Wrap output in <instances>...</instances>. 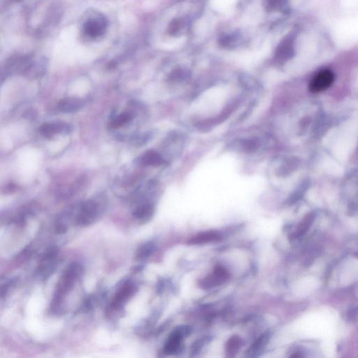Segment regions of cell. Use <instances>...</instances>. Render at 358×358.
<instances>
[{
  "mask_svg": "<svg viewBox=\"0 0 358 358\" xmlns=\"http://www.w3.org/2000/svg\"><path fill=\"white\" fill-rule=\"evenodd\" d=\"M108 28V20L105 17L99 16L90 17L85 20L82 31L88 39H95L105 34Z\"/></svg>",
  "mask_w": 358,
  "mask_h": 358,
  "instance_id": "6da1fadb",
  "label": "cell"
},
{
  "mask_svg": "<svg viewBox=\"0 0 358 358\" xmlns=\"http://www.w3.org/2000/svg\"><path fill=\"white\" fill-rule=\"evenodd\" d=\"M230 278L229 272L222 265H216L212 274H209L199 282V285L203 290H209L213 287L223 284Z\"/></svg>",
  "mask_w": 358,
  "mask_h": 358,
  "instance_id": "7a4b0ae2",
  "label": "cell"
},
{
  "mask_svg": "<svg viewBox=\"0 0 358 358\" xmlns=\"http://www.w3.org/2000/svg\"><path fill=\"white\" fill-rule=\"evenodd\" d=\"M334 80V75L329 70H323L316 74L310 82L309 90L312 93H321L330 87Z\"/></svg>",
  "mask_w": 358,
  "mask_h": 358,
  "instance_id": "3957f363",
  "label": "cell"
},
{
  "mask_svg": "<svg viewBox=\"0 0 358 358\" xmlns=\"http://www.w3.org/2000/svg\"><path fill=\"white\" fill-rule=\"evenodd\" d=\"M99 207L95 202H86L81 206L79 213L78 214L77 222L81 226L89 225L94 221L98 216Z\"/></svg>",
  "mask_w": 358,
  "mask_h": 358,
  "instance_id": "277c9868",
  "label": "cell"
},
{
  "mask_svg": "<svg viewBox=\"0 0 358 358\" xmlns=\"http://www.w3.org/2000/svg\"><path fill=\"white\" fill-rule=\"evenodd\" d=\"M32 65L31 58L28 56L12 57L6 62L5 70L7 74L26 71Z\"/></svg>",
  "mask_w": 358,
  "mask_h": 358,
  "instance_id": "5b68a950",
  "label": "cell"
},
{
  "mask_svg": "<svg viewBox=\"0 0 358 358\" xmlns=\"http://www.w3.org/2000/svg\"><path fill=\"white\" fill-rule=\"evenodd\" d=\"M184 335L186 334L184 327H182L181 329L175 330L169 336L168 340L165 344V349H164L165 353L167 355H174V354L178 353L182 349V341Z\"/></svg>",
  "mask_w": 358,
  "mask_h": 358,
  "instance_id": "8992f818",
  "label": "cell"
},
{
  "mask_svg": "<svg viewBox=\"0 0 358 358\" xmlns=\"http://www.w3.org/2000/svg\"><path fill=\"white\" fill-rule=\"evenodd\" d=\"M294 55V42L291 37H285L282 40L276 51V60L279 62H285Z\"/></svg>",
  "mask_w": 358,
  "mask_h": 358,
  "instance_id": "52a82bcc",
  "label": "cell"
},
{
  "mask_svg": "<svg viewBox=\"0 0 358 358\" xmlns=\"http://www.w3.org/2000/svg\"><path fill=\"white\" fill-rule=\"evenodd\" d=\"M72 130V127L68 124L64 123H46L40 127L39 131L43 137L51 138L60 133L68 132Z\"/></svg>",
  "mask_w": 358,
  "mask_h": 358,
  "instance_id": "ba28073f",
  "label": "cell"
},
{
  "mask_svg": "<svg viewBox=\"0 0 358 358\" xmlns=\"http://www.w3.org/2000/svg\"><path fill=\"white\" fill-rule=\"evenodd\" d=\"M221 236L218 232L207 231L197 234L188 241L189 245H203L220 241Z\"/></svg>",
  "mask_w": 358,
  "mask_h": 358,
  "instance_id": "9c48e42d",
  "label": "cell"
},
{
  "mask_svg": "<svg viewBox=\"0 0 358 358\" xmlns=\"http://www.w3.org/2000/svg\"><path fill=\"white\" fill-rule=\"evenodd\" d=\"M84 106V102L81 99L68 98L61 100L58 102V108L63 113H74L79 111Z\"/></svg>",
  "mask_w": 358,
  "mask_h": 358,
  "instance_id": "30bf717a",
  "label": "cell"
},
{
  "mask_svg": "<svg viewBox=\"0 0 358 358\" xmlns=\"http://www.w3.org/2000/svg\"><path fill=\"white\" fill-rule=\"evenodd\" d=\"M140 162L144 166H160L163 163V159L155 150H148L141 156Z\"/></svg>",
  "mask_w": 358,
  "mask_h": 358,
  "instance_id": "8fae6325",
  "label": "cell"
},
{
  "mask_svg": "<svg viewBox=\"0 0 358 358\" xmlns=\"http://www.w3.org/2000/svg\"><path fill=\"white\" fill-rule=\"evenodd\" d=\"M242 344V340L239 337L233 336L226 343V353L229 356L235 355Z\"/></svg>",
  "mask_w": 358,
  "mask_h": 358,
  "instance_id": "7c38bea8",
  "label": "cell"
},
{
  "mask_svg": "<svg viewBox=\"0 0 358 358\" xmlns=\"http://www.w3.org/2000/svg\"><path fill=\"white\" fill-rule=\"evenodd\" d=\"M132 114L129 113V112H124L111 121V125L113 128H118V127H121L129 123V122L132 121Z\"/></svg>",
  "mask_w": 358,
  "mask_h": 358,
  "instance_id": "4fadbf2b",
  "label": "cell"
},
{
  "mask_svg": "<svg viewBox=\"0 0 358 358\" xmlns=\"http://www.w3.org/2000/svg\"><path fill=\"white\" fill-rule=\"evenodd\" d=\"M153 209L149 205H143L135 211V216L139 219H147L152 216Z\"/></svg>",
  "mask_w": 358,
  "mask_h": 358,
  "instance_id": "5bb4252c",
  "label": "cell"
},
{
  "mask_svg": "<svg viewBox=\"0 0 358 358\" xmlns=\"http://www.w3.org/2000/svg\"><path fill=\"white\" fill-rule=\"evenodd\" d=\"M268 341V334L267 333H264L262 336L256 341L250 348V352L252 353H256V352L262 349L264 346L267 344Z\"/></svg>",
  "mask_w": 358,
  "mask_h": 358,
  "instance_id": "9a60e30c",
  "label": "cell"
},
{
  "mask_svg": "<svg viewBox=\"0 0 358 358\" xmlns=\"http://www.w3.org/2000/svg\"><path fill=\"white\" fill-rule=\"evenodd\" d=\"M184 26V23L182 19H175L169 24L168 32L170 35L176 36L181 32Z\"/></svg>",
  "mask_w": 358,
  "mask_h": 358,
  "instance_id": "2e32d148",
  "label": "cell"
},
{
  "mask_svg": "<svg viewBox=\"0 0 358 358\" xmlns=\"http://www.w3.org/2000/svg\"><path fill=\"white\" fill-rule=\"evenodd\" d=\"M286 0H267L268 7L272 10H279L283 7Z\"/></svg>",
  "mask_w": 358,
  "mask_h": 358,
  "instance_id": "e0dca14e",
  "label": "cell"
},
{
  "mask_svg": "<svg viewBox=\"0 0 358 358\" xmlns=\"http://www.w3.org/2000/svg\"><path fill=\"white\" fill-rule=\"evenodd\" d=\"M11 2H14V3H18V2H20L21 0H11Z\"/></svg>",
  "mask_w": 358,
  "mask_h": 358,
  "instance_id": "ac0fdd59",
  "label": "cell"
}]
</instances>
